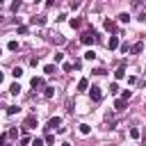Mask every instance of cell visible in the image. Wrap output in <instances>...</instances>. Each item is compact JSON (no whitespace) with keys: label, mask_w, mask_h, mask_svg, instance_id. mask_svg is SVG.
Masks as SVG:
<instances>
[{"label":"cell","mask_w":146,"mask_h":146,"mask_svg":"<svg viewBox=\"0 0 146 146\" xmlns=\"http://www.w3.org/2000/svg\"><path fill=\"white\" fill-rule=\"evenodd\" d=\"M87 91H89V96H91V100H94V103H98V100L103 98V89H100V87H89Z\"/></svg>","instance_id":"1"},{"label":"cell","mask_w":146,"mask_h":146,"mask_svg":"<svg viewBox=\"0 0 146 146\" xmlns=\"http://www.w3.org/2000/svg\"><path fill=\"white\" fill-rule=\"evenodd\" d=\"M80 41H82L84 46H91V43L96 41V32H84V34L80 36Z\"/></svg>","instance_id":"2"},{"label":"cell","mask_w":146,"mask_h":146,"mask_svg":"<svg viewBox=\"0 0 146 146\" xmlns=\"http://www.w3.org/2000/svg\"><path fill=\"white\" fill-rule=\"evenodd\" d=\"M36 116L34 114H30V116H25V121H23V125H25V130H30V128H36Z\"/></svg>","instance_id":"3"},{"label":"cell","mask_w":146,"mask_h":146,"mask_svg":"<svg viewBox=\"0 0 146 146\" xmlns=\"http://www.w3.org/2000/svg\"><path fill=\"white\" fill-rule=\"evenodd\" d=\"M59 125H62V119H59V116H52V119L48 121V128H46V130H55V128H59Z\"/></svg>","instance_id":"4"},{"label":"cell","mask_w":146,"mask_h":146,"mask_svg":"<svg viewBox=\"0 0 146 146\" xmlns=\"http://www.w3.org/2000/svg\"><path fill=\"white\" fill-rule=\"evenodd\" d=\"M121 43H119V36H110V41H107V48L110 50H116Z\"/></svg>","instance_id":"5"},{"label":"cell","mask_w":146,"mask_h":146,"mask_svg":"<svg viewBox=\"0 0 146 146\" xmlns=\"http://www.w3.org/2000/svg\"><path fill=\"white\" fill-rule=\"evenodd\" d=\"M43 73H46V75H55V73H57V64H46V66H43Z\"/></svg>","instance_id":"6"},{"label":"cell","mask_w":146,"mask_h":146,"mask_svg":"<svg viewBox=\"0 0 146 146\" xmlns=\"http://www.w3.org/2000/svg\"><path fill=\"white\" fill-rule=\"evenodd\" d=\"M87 89H89V80L87 78H80L78 80V91H87Z\"/></svg>","instance_id":"7"},{"label":"cell","mask_w":146,"mask_h":146,"mask_svg":"<svg viewBox=\"0 0 146 146\" xmlns=\"http://www.w3.org/2000/svg\"><path fill=\"white\" fill-rule=\"evenodd\" d=\"M30 23H32V25H46V16H32Z\"/></svg>","instance_id":"8"},{"label":"cell","mask_w":146,"mask_h":146,"mask_svg":"<svg viewBox=\"0 0 146 146\" xmlns=\"http://www.w3.org/2000/svg\"><path fill=\"white\" fill-rule=\"evenodd\" d=\"M141 50H144V43H141V41H137L135 46H130V52H132V55H139Z\"/></svg>","instance_id":"9"},{"label":"cell","mask_w":146,"mask_h":146,"mask_svg":"<svg viewBox=\"0 0 146 146\" xmlns=\"http://www.w3.org/2000/svg\"><path fill=\"white\" fill-rule=\"evenodd\" d=\"M43 78H32V89H43Z\"/></svg>","instance_id":"10"},{"label":"cell","mask_w":146,"mask_h":146,"mask_svg":"<svg viewBox=\"0 0 146 146\" xmlns=\"http://www.w3.org/2000/svg\"><path fill=\"white\" fill-rule=\"evenodd\" d=\"M125 105H128V100H123V98H116V100H114V110H119V112H121Z\"/></svg>","instance_id":"11"},{"label":"cell","mask_w":146,"mask_h":146,"mask_svg":"<svg viewBox=\"0 0 146 146\" xmlns=\"http://www.w3.org/2000/svg\"><path fill=\"white\" fill-rule=\"evenodd\" d=\"M103 25H105V30H110V32H116V23H114V21H110V18H107Z\"/></svg>","instance_id":"12"},{"label":"cell","mask_w":146,"mask_h":146,"mask_svg":"<svg viewBox=\"0 0 146 146\" xmlns=\"http://www.w3.org/2000/svg\"><path fill=\"white\" fill-rule=\"evenodd\" d=\"M114 78H116V80H123V78H125V66H119L116 73H114Z\"/></svg>","instance_id":"13"},{"label":"cell","mask_w":146,"mask_h":146,"mask_svg":"<svg viewBox=\"0 0 146 146\" xmlns=\"http://www.w3.org/2000/svg\"><path fill=\"white\" fill-rule=\"evenodd\" d=\"M50 41H52V43H64L66 39H64L62 34H52V36H50Z\"/></svg>","instance_id":"14"},{"label":"cell","mask_w":146,"mask_h":146,"mask_svg":"<svg viewBox=\"0 0 146 146\" xmlns=\"http://www.w3.org/2000/svg\"><path fill=\"white\" fill-rule=\"evenodd\" d=\"M43 96H46V98H52V96H55V87H46V89H43Z\"/></svg>","instance_id":"15"},{"label":"cell","mask_w":146,"mask_h":146,"mask_svg":"<svg viewBox=\"0 0 146 146\" xmlns=\"http://www.w3.org/2000/svg\"><path fill=\"white\" fill-rule=\"evenodd\" d=\"M116 18H119V23H128V21H130V14H125V11H123V14H119Z\"/></svg>","instance_id":"16"},{"label":"cell","mask_w":146,"mask_h":146,"mask_svg":"<svg viewBox=\"0 0 146 146\" xmlns=\"http://www.w3.org/2000/svg\"><path fill=\"white\" fill-rule=\"evenodd\" d=\"M84 59H87V62H94V59H96V52H94V50H87V52H84Z\"/></svg>","instance_id":"17"},{"label":"cell","mask_w":146,"mask_h":146,"mask_svg":"<svg viewBox=\"0 0 146 146\" xmlns=\"http://www.w3.org/2000/svg\"><path fill=\"white\" fill-rule=\"evenodd\" d=\"M9 94H11V96H18V94H21V87H18V84H11V87H9Z\"/></svg>","instance_id":"18"},{"label":"cell","mask_w":146,"mask_h":146,"mask_svg":"<svg viewBox=\"0 0 146 146\" xmlns=\"http://www.w3.org/2000/svg\"><path fill=\"white\" fill-rule=\"evenodd\" d=\"M78 128H80V132H82V135H89V132H91V128H89L87 123H80Z\"/></svg>","instance_id":"19"},{"label":"cell","mask_w":146,"mask_h":146,"mask_svg":"<svg viewBox=\"0 0 146 146\" xmlns=\"http://www.w3.org/2000/svg\"><path fill=\"white\" fill-rule=\"evenodd\" d=\"M7 48H9V50H14V52H16V50H18V41H14V39H11V41H9V43H7Z\"/></svg>","instance_id":"20"},{"label":"cell","mask_w":146,"mask_h":146,"mask_svg":"<svg viewBox=\"0 0 146 146\" xmlns=\"http://www.w3.org/2000/svg\"><path fill=\"white\" fill-rule=\"evenodd\" d=\"M9 9H11V11H14V14H16V11H18V9H21V0H16V2H11V7H9Z\"/></svg>","instance_id":"21"},{"label":"cell","mask_w":146,"mask_h":146,"mask_svg":"<svg viewBox=\"0 0 146 146\" xmlns=\"http://www.w3.org/2000/svg\"><path fill=\"white\" fill-rule=\"evenodd\" d=\"M80 25H82V21H80V18H71V27H75V30H78Z\"/></svg>","instance_id":"22"},{"label":"cell","mask_w":146,"mask_h":146,"mask_svg":"<svg viewBox=\"0 0 146 146\" xmlns=\"http://www.w3.org/2000/svg\"><path fill=\"white\" fill-rule=\"evenodd\" d=\"M11 75H14V78H21V75H23V68H21V66H16V68L11 71Z\"/></svg>","instance_id":"23"},{"label":"cell","mask_w":146,"mask_h":146,"mask_svg":"<svg viewBox=\"0 0 146 146\" xmlns=\"http://www.w3.org/2000/svg\"><path fill=\"white\" fill-rule=\"evenodd\" d=\"M62 68L68 73V71H73V64H71V62H64V64H62Z\"/></svg>","instance_id":"24"},{"label":"cell","mask_w":146,"mask_h":146,"mask_svg":"<svg viewBox=\"0 0 146 146\" xmlns=\"http://www.w3.org/2000/svg\"><path fill=\"white\" fill-rule=\"evenodd\" d=\"M7 137H11V139H16V137H18V130H16V128H11V130L7 132Z\"/></svg>","instance_id":"25"},{"label":"cell","mask_w":146,"mask_h":146,"mask_svg":"<svg viewBox=\"0 0 146 146\" xmlns=\"http://www.w3.org/2000/svg\"><path fill=\"white\" fill-rule=\"evenodd\" d=\"M130 137H132V139H139V130H137V128H130Z\"/></svg>","instance_id":"26"},{"label":"cell","mask_w":146,"mask_h":146,"mask_svg":"<svg viewBox=\"0 0 146 146\" xmlns=\"http://www.w3.org/2000/svg\"><path fill=\"white\" fill-rule=\"evenodd\" d=\"M30 141H32V139H30V137H27V135H23V137H21V146H27V144H30Z\"/></svg>","instance_id":"27"},{"label":"cell","mask_w":146,"mask_h":146,"mask_svg":"<svg viewBox=\"0 0 146 146\" xmlns=\"http://www.w3.org/2000/svg\"><path fill=\"white\" fill-rule=\"evenodd\" d=\"M64 59V52H55V64H59Z\"/></svg>","instance_id":"28"},{"label":"cell","mask_w":146,"mask_h":146,"mask_svg":"<svg viewBox=\"0 0 146 146\" xmlns=\"http://www.w3.org/2000/svg\"><path fill=\"white\" fill-rule=\"evenodd\" d=\"M121 98H123V100H130V98H132V91H128V89H125V91H123V96H121Z\"/></svg>","instance_id":"29"},{"label":"cell","mask_w":146,"mask_h":146,"mask_svg":"<svg viewBox=\"0 0 146 146\" xmlns=\"http://www.w3.org/2000/svg\"><path fill=\"white\" fill-rule=\"evenodd\" d=\"M16 112H18L16 105H9V107H7V114H16Z\"/></svg>","instance_id":"30"},{"label":"cell","mask_w":146,"mask_h":146,"mask_svg":"<svg viewBox=\"0 0 146 146\" xmlns=\"http://www.w3.org/2000/svg\"><path fill=\"white\" fill-rule=\"evenodd\" d=\"M110 91H112V94H116V91H119V84H116V82H112V84H110Z\"/></svg>","instance_id":"31"},{"label":"cell","mask_w":146,"mask_h":146,"mask_svg":"<svg viewBox=\"0 0 146 146\" xmlns=\"http://www.w3.org/2000/svg\"><path fill=\"white\" fill-rule=\"evenodd\" d=\"M18 34H27V27L25 25H18Z\"/></svg>","instance_id":"32"},{"label":"cell","mask_w":146,"mask_h":146,"mask_svg":"<svg viewBox=\"0 0 146 146\" xmlns=\"http://www.w3.org/2000/svg\"><path fill=\"white\" fill-rule=\"evenodd\" d=\"M32 146H43V139H39V137H36V139L32 141Z\"/></svg>","instance_id":"33"},{"label":"cell","mask_w":146,"mask_h":146,"mask_svg":"<svg viewBox=\"0 0 146 146\" xmlns=\"http://www.w3.org/2000/svg\"><path fill=\"white\" fill-rule=\"evenodd\" d=\"M55 5V0H46V7H52Z\"/></svg>","instance_id":"34"},{"label":"cell","mask_w":146,"mask_h":146,"mask_svg":"<svg viewBox=\"0 0 146 146\" xmlns=\"http://www.w3.org/2000/svg\"><path fill=\"white\" fill-rule=\"evenodd\" d=\"M2 23H5V16H2V14H0V25H2Z\"/></svg>","instance_id":"35"},{"label":"cell","mask_w":146,"mask_h":146,"mask_svg":"<svg viewBox=\"0 0 146 146\" xmlns=\"http://www.w3.org/2000/svg\"><path fill=\"white\" fill-rule=\"evenodd\" d=\"M62 146H71V144H68V141H64V144H62Z\"/></svg>","instance_id":"36"},{"label":"cell","mask_w":146,"mask_h":146,"mask_svg":"<svg viewBox=\"0 0 146 146\" xmlns=\"http://www.w3.org/2000/svg\"><path fill=\"white\" fill-rule=\"evenodd\" d=\"M2 80H5V75H2V73H0V82H2Z\"/></svg>","instance_id":"37"},{"label":"cell","mask_w":146,"mask_h":146,"mask_svg":"<svg viewBox=\"0 0 146 146\" xmlns=\"http://www.w3.org/2000/svg\"><path fill=\"white\" fill-rule=\"evenodd\" d=\"M32 2H34V5H36V2H41V0H32Z\"/></svg>","instance_id":"38"},{"label":"cell","mask_w":146,"mask_h":146,"mask_svg":"<svg viewBox=\"0 0 146 146\" xmlns=\"http://www.w3.org/2000/svg\"><path fill=\"white\" fill-rule=\"evenodd\" d=\"M2 146H11V144H2Z\"/></svg>","instance_id":"39"},{"label":"cell","mask_w":146,"mask_h":146,"mask_svg":"<svg viewBox=\"0 0 146 146\" xmlns=\"http://www.w3.org/2000/svg\"><path fill=\"white\" fill-rule=\"evenodd\" d=\"M2 2H5V0H0V5H2Z\"/></svg>","instance_id":"40"},{"label":"cell","mask_w":146,"mask_h":146,"mask_svg":"<svg viewBox=\"0 0 146 146\" xmlns=\"http://www.w3.org/2000/svg\"><path fill=\"white\" fill-rule=\"evenodd\" d=\"M0 55H2V50H0Z\"/></svg>","instance_id":"41"}]
</instances>
